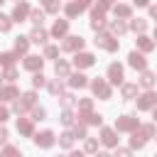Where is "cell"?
Instances as JSON below:
<instances>
[{"instance_id": "7c38bea8", "label": "cell", "mask_w": 157, "mask_h": 157, "mask_svg": "<svg viewBox=\"0 0 157 157\" xmlns=\"http://www.w3.org/2000/svg\"><path fill=\"white\" fill-rule=\"evenodd\" d=\"M101 142L105 147H118V132L113 128H103L101 130Z\"/></svg>"}, {"instance_id": "836d02e7", "label": "cell", "mask_w": 157, "mask_h": 157, "mask_svg": "<svg viewBox=\"0 0 157 157\" xmlns=\"http://www.w3.org/2000/svg\"><path fill=\"white\" fill-rule=\"evenodd\" d=\"M76 103H78V113H91V108H93V101L91 98H78Z\"/></svg>"}, {"instance_id": "94428289", "label": "cell", "mask_w": 157, "mask_h": 157, "mask_svg": "<svg viewBox=\"0 0 157 157\" xmlns=\"http://www.w3.org/2000/svg\"><path fill=\"white\" fill-rule=\"evenodd\" d=\"M155 157H157V155H155Z\"/></svg>"}, {"instance_id": "1f68e13d", "label": "cell", "mask_w": 157, "mask_h": 157, "mask_svg": "<svg viewBox=\"0 0 157 157\" xmlns=\"http://www.w3.org/2000/svg\"><path fill=\"white\" fill-rule=\"evenodd\" d=\"M20 98H22L25 108H34V103H37V93H34V91H27V93H22Z\"/></svg>"}, {"instance_id": "11a10c76", "label": "cell", "mask_w": 157, "mask_h": 157, "mask_svg": "<svg viewBox=\"0 0 157 157\" xmlns=\"http://www.w3.org/2000/svg\"><path fill=\"white\" fill-rule=\"evenodd\" d=\"M152 118H155V123H157V108H155V110H152Z\"/></svg>"}, {"instance_id": "5b68a950", "label": "cell", "mask_w": 157, "mask_h": 157, "mask_svg": "<svg viewBox=\"0 0 157 157\" xmlns=\"http://www.w3.org/2000/svg\"><path fill=\"white\" fill-rule=\"evenodd\" d=\"M103 27H105V12L96 5V7H91V29L101 32Z\"/></svg>"}, {"instance_id": "7dc6e473", "label": "cell", "mask_w": 157, "mask_h": 157, "mask_svg": "<svg viewBox=\"0 0 157 157\" xmlns=\"http://www.w3.org/2000/svg\"><path fill=\"white\" fill-rule=\"evenodd\" d=\"M113 157H132V152H130V150H128V147H118V150H115V155H113Z\"/></svg>"}, {"instance_id": "277c9868", "label": "cell", "mask_w": 157, "mask_h": 157, "mask_svg": "<svg viewBox=\"0 0 157 157\" xmlns=\"http://www.w3.org/2000/svg\"><path fill=\"white\" fill-rule=\"evenodd\" d=\"M155 110L157 108V93L155 91H145L142 96H137V110Z\"/></svg>"}, {"instance_id": "db71d44e", "label": "cell", "mask_w": 157, "mask_h": 157, "mask_svg": "<svg viewBox=\"0 0 157 157\" xmlns=\"http://www.w3.org/2000/svg\"><path fill=\"white\" fill-rule=\"evenodd\" d=\"M96 157H113V155H108V152H96Z\"/></svg>"}, {"instance_id": "ab89813d", "label": "cell", "mask_w": 157, "mask_h": 157, "mask_svg": "<svg viewBox=\"0 0 157 157\" xmlns=\"http://www.w3.org/2000/svg\"><path fill=\"white\" fill-rule=\"evenodd\" d=\"M140 130H142V135H145V137H155V135H157L152 123H145V125H140Z\"/></svg>"}, {"instance_id": "603a6c76", "label": "cell", "mask_w": 157, "mask_h": 157, "mask_svg": "<svg viewBox=\"0 0 157 157\" xmlns=\"http://www.w3.org/2000/svg\"><path fill=\"white\" fill-rule=\"evenodd\" d=\"M86 83H88V78H86L81 71H76V74L69 76V86H71V88H83Z\"/></svg>"}, {"instance_id": "8d00e7d4", "label": "cell", "mask_w": 157, "mask_h": 157, "mask_svg": "<svg viewBox=\"0 0 157 157\" xmlns=\"http://www.w3.org/2000/svg\"><path fill=\"white\" fill-rule=\"evenodd\" d=\"M44 83H47V76H44V74H42V71H39V74H34V76H32V86H34V88H42V86H44Z\"/></svg>"}, {"instance_id": "7bdbcfd3", "label": "cell", "mask_w": 157, "mask_h": 157, "mask_svg": "<svg viewBox=\"0 0 157 157\" xmlns=\"http://www.w3.org/2000/svg\"><path fill=\"white\" fill-rule=\"evenodd\" d=\"M2 78H7V81H15V78H17V69H15V66L5 69V71H2Z\"/></svg>"}, {"instance_id": "f1b7e54d", "label": "cell", "mask_w": 157, "mask_h": 157, "mask_svg": "<svg viewBox=\"0 0 157 157\" xmlns=\"http://www.w3.org/2000/svg\"><path fill=\"white\" fill-rule=\"evenodd\" d=\"M15 59H17V54H15V52H2V54H0V64H2L5 69L15 66Z\"/></svg>"}, {"instance_id": "816d5d0a", "label": "cell", "mask_w": 157, "mask_h": 157, "mask_svg": "<svg viewBox=\"0 0 157 157\" xmlns=\"http://www.w3.org/2000/svg\"><path fill=\"white\" fill-rule=\"evenodd\" d=\"M150 15H152V17L157 20V5H152V7H150Z\"/></svg>"}, {"instance_id": "30bf717a", "label": "cell", "mask_w": 157, "mask_h": 157, "mask_svg": "<svg viewBox=\"0 0 157 157\" xmlns=\"http://www.w3.org/2000/svg\"><path fill=\"white\" fill-rule=\"evenodd\" d=\"M123 78H125V74H123V66L115 61V64H110L108 66V81L110 83H115V86H123Z\"/></svg>"}, {"instance_id": "d4e9b609", "label": "cell", "mask_w": 157, "mask_h": 157, "mask_svg": "<svg viewBox=\"0 0 157 157\" xmlns=\"http://www.w3.org/2000/svg\"><path fill=\"white\" fill-rule=\"evenodd\" d=\"M108 27H110V34H113V37H120V34H125V32H128V25H125L123 20H113Z\"/></svg>"}, {"instance_id": "52a82bcc", "label": "cell", "mask_w": 157, "mask_h": 157, "mask_svg": "<svg viewBox=\"0 0 157 157\" xmlns=\"http://www.w3.org/2000/svg\"><path fill=\"white\" fill-rule=\"evenodd\" d=\"M61 49L64 52H81L83 49V37H78V34H71V37H66L64 39V44H61Z\"/></svg>"}, {"instance_id": "9a60e30c", "label": "cell", "mask_w": 157, "mask_h": 157, "mask_svg": "<svg viewBox=\"0 0 157 157\" xmlns=\"http://www.w3.org/2000/svg\"><path fill=\"white\" fill-rule=\"evenodd\" d=\"M66 32H69V20H56L52 27V37L61 39V37H66Z\"/></svg>"}, {"instance_id": "2e32d148", "label": "cell", "mask_w": 157, "mask_h": 157, "mask_svg": "<svg viewBox=\"0 0 157 157\" xmlns=\"http://www.w3.org/2000/svg\"><path fill=\"white\" fill-rule=\"evenodd\" d=\"M17 130L27 137H34V125H32V118H20L17 120Z\"/></svg>"}, {"instance_id": "ac0fdd59", "label": "cell", "mask_w": 157, "mask_h": 157, "mask_svg": "<svg viewBox=\"0 0 157 157\" xmlns=\"http://www.w3.org/2000/svg\"><path fill=\"white\" fill-rule=\"evenodd\" d=\"M86 7H88V2H69V5L64 7V12H66V17H76V15H81Z\"/></svg>"}, {"instance_id": "9f6ffc18", "label": "cell", "mask_w": 157, "mask_h": 157, "mask_svg": "<svg viewBox=\"0 0 157 157\" xmlns=\"http://www.w3.org/2000/svg\"><path fill=\"white\" fill-rule=\"evenodd\" d=\"M155 44H157V27H155Z\"/></svg>"}, {"instance_id": "f907efd6", "label": "cell", "mask_w": 157, "mask_h": 157, "mask_svg": "<svg viewBox=\"0 0 157 157\" xmlns=\"http://www.w3.org/2000/svg\"><path fill=\"white\" fill-rule=\"evenodd\" d=\"M7 137H10V135H7V130H5V128H0V145H5V142H7Z\"/></svg>"}, {"instance_id": "4316f807", "label": "cell", "mask_w": 157, "mask_h": 157, "mask_svg": "<svg viewBox=\"0 0 157 157\" xmlns=\"http://www.w3.org/2000/svg\"><path fill=\"white\" fill-rule=\"evenodd\" d=\"M120 93H123V98H125V101L135 98V96H137V83H123Z\"/></svg>"}, {"instance_id": "7402d4cb", "label": "cell", "mask_w": 157, "mask_h": 157, "mask_svg": "<svg viewBox=\"0 0 157 157\" xmlns=\"http://www.w3.org/2000/svg\"><path fill=\"white\" fill-rule=\"evenodd\" d=\"M135 42H137V49H140V52H152V49H155V39H150L147 34H140Z\"/></svg>"}, {"instance_id": "e0dca14e", "label": "cell", "mask_w": 157, "mask_h": 157, "mask_svg": "<svg viewBox=\"0 0 157 157\" xmlns=\"http://www.w3.org/2000/svg\"><path fill=\"white\" fill-rule=\"evenodd\" d=\"M145 142H147V137L142 135V130H140V128H137L135 132H130V147H132V150H142V147H145Z\"/></svg>"}, {"instance_id": "681fc988", "label": "cell", "mask_w": 157, "mask_h": 157, "mask_svg": "<svg viewBox=\"0 0 157 157\" xmlns=\"http://www.w3.org/2000/svg\"><path fill=\"white\" fill-rule=\"evenodd\" d=\"M7 118H10V110H7L5 105H0V123H5Z\"/></svg>"}, {"instance_id": "5bb4252c", "label": "cell", "mask_w": 157, "mask_h": 157, "mask_svg": "<svg viewBox=\"0 0 157 157\" xmlns=\"http://www.w3.org/2000/svg\"><path fill=\"white\" fill-rule=\"evenodd\" d=\"M42 64H44V59H42V56H34V54L25 56V69H29V71H34V74H39V71H42Z\"/></svg>"}, {"instance_id": "f35d334b", "label": "cell", "mask_w": 157, "mask_h": 157, "mask_svg": "<svg viewBox=\"0 0 157 157\" xmlns=\"http://www.w3.org/2000/svg\"><path fill=\"white\" fill-rule=\"evenodd\" d=\"M44 118H47V110L39 108V105H34L32 108V120H44Z\"/></svg>"}, {"instance_id": "9c48e42d", "label": "cell", "mask_w": 157, "mask_h": 157, "mask_svg": "<svg viewBox=\"0 0 157 157\" xmlns=\"http://www.w3.org/2000/svg\"><path fill=\"white\" fill-rule=\"evenodd\" d=\"M29 12H32V7H29L27 2H17V5L12 7V22H25V20L29 17Z\"/></svg>"}, {"instance_id": "f5cc1de1", "label": "cell", "mask_w": 157, "mask_h": 157, "mask_svg": "<svg viewBox=\"0 0 157 157\" xmlns=\"http://www.w3.org/2000/svg\"><path fill=\"white\" fill-rule=\"evenodd\" d=\"M59 157H83L81 152H71V155H59Z\"/></svg>"}, {"instance_id": "b9f144b4", "label": "cell", "mask_w": 157, "mask_h": 157, "mask_svg": "<svg viewBox=\"0 0 157 157\" xmlns=\"http://www.w3.org/2000/svg\"><path fill=\"white\" fill-rule=\"evenodd\" d=\"M44 56H47V59H54V56H59V47H54V44H47V49H44Z\"/></svg>"}, {"instance_id": "3957f363", "label": "cell", "mask_w": 157, "mask_h": 157, "mask_svg": "<svg viewBox=\"0 0 157 157\" xmlns=\"http://www.w3.org/2000/svg\"><path fill=\"white\" fill-rule=\"evenodd\" d=\"M91 91H93V96H98L101 101H108L110 98V83L105 81V78H93L91 81Z\"/></svg>"}, {"instance_id": "cb8c5ba5", "label": "cell", "mask_w": 157, "mask_h": 157, "mask_svg": "<svg viewBox=\"0 0 157 157\" xmlns=\"http://www.w3.org/2000/svg\"><path fill=\"white\" fill-rule=\"evenodd\" d=\"M155 81H157V76H155L152 71H147V69H145V71L140 74V86H142V88H147V91H150V88L155 86Z\"/></svg>"}, {"instance_id": "6f0895ef", "label": "cell", "mask_w": 157, "mask_h": 157, "mask_svg": "<svg viewBox=\"0 0 157 157\" xmlns=\"http://www.w3.org/2000/svg\"><path fill=\"white\" fill-rule=\"evenodd\" d=\"M155 140H157V135H155Z\"/></svg>"}, {"instance_id": "c3c4849f", "label": "cell", "mask_w": 157, "mask_h": 157, "mask_svg": "<svg viewBox=\"0 0 157 157\" xmlns=\"http://www.w3.org/2000/svg\"><path fill=\"white\" fill-rule=\"evenodd\" d=\"M44 10H47V12H59V2H47Z\"/></svg>"}, {"instance_id": "d590c367", "label": "cell", "mask_w": 157, "mask_h": 157, "mask_svg": "<svg viewBox=\"0 0 157 157\" xmlns=\"http://www.w3.org/2000/svg\"><path fill=\"white\" fill-rule=\"evenodd\" d=\"M59 98H61V105H64V110H69V108H71V105L76 103V98H74V93H61Z\"/></svg>"}, {"instance_id": "ffe728a7", "label": "cell", "mask_w": 157, "mask_h": 157, "mask_svg": "<svg viewBox=\"0 0 157 157\" xmlns=\"http://www.w3.org/2000/svg\"><path fill=\"white\" fill-rule=\"evenodd\" d=\"M54 71H56V76H59V78H69V76H71L69 61H64V59H56V64H54Z\"/></svg>"}, {"instance_id": "bcb514c9", "label": "cell", "mask_w": 157, "mask_h": 157, "mask_svg": "<svg viewBox=\"0 0 157 157\" xmlns=\"http://www.w3.org/2000/svg\"><path fill=\"white\" fill-rule=\"evenodd\" d=\"M74 137H78V140H81V137H86V125H81V123H78V125L74 128Z\"/></svg>"}, {"instance_id": "8fae6325", "label": "cell", "mask_w": 157, "mask_h": 157, "mask_svg": "<svg viewBox=\"0 0 157 157\" xmlns=\"http://www.w3.org/2000/svg\"><path fill=\"white\" fill-rule=\"evenodd\" d=\"M128 64L132 66V69H137V71H145V66H147V59L135 49V52H130L128 54Z\"/></svg>"}, {"instance_id": "484cf974", "label": "cell", "mask_w": 157, "mask_h": 157, "mask_svg": "<svg viewBox=\"0 0 157 157\" xmlns=\"http://www.w3.org/2000/svg\"><path fill=\"white\" fill-rule=\"evenodd\" d=\"M27 49H29V37H22V34H20V37L15 39V54L20 56V54H25Z\"/></svg>"}, {"instance_id": "e575fe53", "label": "cell", "mask_w": 157, "mask_h": 157, "mask_svg": "<svg viewBox=\"0 0 157 157\" xmlns=\"http://www.w3.org/2000/svg\"><path fill=\"white\" fill-rule=\"evenodd\" d=\"M83 150H86V152H91V155H96V152H98V140H96V137H86Z\"/></svg>"}, {"instance_id": "7a4b0ae2", "label": "cell", "mask_w": 157, "mask_h": 157, "mask_svg": "<svg viewBox=\"0 0 157 157\" xmlns=\"http://www.w3.org/2000/svg\"><path fill=\"white\" fill-rule=\"evenodd\" d=\"M96 47H101V49H105V52H118L120 42H118L113 34H108V32H98V37H96Z\"/></svg>"}, {"instance_id": "d6a6232c", "label": "cell", "mask_w": 157, "mask_h": 157, "mask_svg": "<svg viewBox=\"0 0 157 157\" xmlns=\"http://www.w3.org/2000/svg\"><path fill=\"white\" fill-rule=\"evenodd\" d=\"M42 20H44V10H32L29 12V22L34 27H42Z\"/></svg>"}, {"instance_id": "d6986e66", "label": "cell", "mask_w": 157, "mask_h": 157, "mask_svg": "<svg viewBox=\"0 0 157 157\" xmlns=\"http://www.w3.org/2000/svg\"><path fill=\"white\" fill-rule=\"evenodd\" d=\"M113 12H115V17H120V20H130V17H132V7H130V5H123V2L113 5Z\"/></svg>"}, {"instance_id": "4fadbf2b", "label": "cell", "mask_w": 157, "mask_h": 157, "mask_svg": "<svg viewBox=\"0 0 157 157\" xmlns=\"http://www.w3.org/2000/svg\"><path fill=\"white\" fill-rule=\"evenodd\" d=\"M17 98H20V91H17V86H15V83H10V86H2V88H0V103L17 101Z\"/></svg>"}, {"instance_id": "680465c9", "label": "cell", "mask_w": 157, "mask_h": 157, "mask_svg": "<svg viewBox=\"0 0 157 157\" xmlns=\"http://www.w3.org/2000/svg\"><path fill=\"white\" fill-rule=\"evenodd\" d=\"M0 78H2V76H0ZM0 88H2V86H0Z\"/></svg>"}, {"instance_id": "ba28073f", "label": "cell", "mask_w": 157, "mask_h": 157, "mask_svg": "<svg viewBox=\"0 0 157 157\" xmlns=\"http://www.w3.org/2000/svg\"><path fill=\"white\" fill-rule=\"evenodd\" d=\"M93 64H96V56H93V54H88V52L74 54V66H76V69H88V66H93Z\"/></svg>"}, {"instance_id": "8992f818", "label": "cell", "mask_w": 157, "mask_h": 157, "mask_svg": "<svg viewBox=\"0 0 157 157\" xmlns=\"http://www.w3.org/2000/svg\"><path fill=\"white\" fill-rule=\"evenodd\" d=\"M34 142H37V147H42V150H49V147L56 142V137H54L52 130H42V132L34 135Z\"/></svg>"}, {"instance_id": "60d3db41", "label": "cell", "mask_w": 157, "mask_h": 157, "mask_svg": "<svg viewBox=\"0 0 157 157\" xmlns=\"http://www.w3.org/2000/svg\"><path fill=\"white\" fill-rule=\"evenodd\" d=\"M10 27H12V17L0 15V32H10Z\"/></svg>"}, {"instance_id": "4dcf8cb0", "label": "cell", "mask_w": 157, "mask_h": 157, "mask_svg": "<svg viewBox=\"0 0 157 157\" xmlns=\"http://www.w3.org/2000/svg\"><path fill=\"white\" fill-rule=\"evenodd\" d=\"M47 88H49V93H52V96H61V93H64V83H61V81H56V78H54V81H49V83H47Z\"/></svg>"}, {"instance_id": "ee69618b", "label": "cell", "mask_w": 157, "mask_h": 157, "mask_svg": "<svg viewBox=\"0 0 157 157\" xmlns=\"http://www.w3.org/2000/svg\"><path fill=\"white\" fill-rule=\"evenodd\" d=\"M61 123L64 125H74V113L71 110H61Z\"/></svg>"}, {"instance_id": "74e56055", "label": "cell", "mask_w": 157, "mask_h": 157, "mask_svg": "<svg viewBox=\"0 0 157 157\" xmlns=\"http://www.w3.org/2000/svg\"><path fill=\"white\" fill-rule=\"evenodd\" d=\"M2 157H22V155H20V150H17L15 145H5V150H2Z\"/></svg>"}, {"instance_id": "f546056e", "label": "cell", "mask_w": 157, "mask_h": 157, "mask_svg": "<svg viewBox=\"0 0 157 157\" xmlns=\"http://www.w3.org/2000/svg\"><path fill=\"white\" fill-rule=\"evenodd\" d=\"M130 29H132V32H137V34H145L147 22H145V20H140V17H137V20H130Z\"/></svg>"}, {"instance_id": "44dd1931", "label": "cell", "mask_w": 157, "mask_h": 157, "mask_svg": "<svg viewBox=\"0 0 157 157\" xmlns=\"http://www.w3.org/2000/svg\"><path fill=\"white\" fill-rule=\"evenodd\" d=\"M47 37H49V34H47V29H44V27H34V29H32V34H29V42H34V44H44V42H47Z\"/></svg>"}, {"instance_id": "6da1fadb", "label": "cell", "mask_w": 157, "mask_h": 157, "mask_svg": "<svg viewBox=\"0 0 157 157\" xmlns=\"http://www.w3.org/2000/svg\"><path fill=\"white\" fill-rule=\"evenodd\" d=\"M140 128V123H137V118H132V115H120V118H115V132H135Z\"/></svg>"}, {"instance_id": "91938a15", "label": "cell", "mask_w": 157, "mask_h": 157, "mask_svg": "<svg viewBox=\"0 0 157 157\" xmlns=\"http://www.w3.org/2000/svg\"><path fill=\"white\" fill-rule=\"evenodd\" d=\"M0 157H2V152H0Z\"/></svg>"}, {"instance_id": "f6af8a7d", "label": "cell", "mask_w": 157, "mask_h": 157, "mask_svg": "<svg viewBox=\"0 0 157 157\" xmlns=\"http://www.w3.org/2000/svg\"><path fill=\"white\" fill-rule=\"evenodd\" d=\"M12 110H15V113H17L20 118H22V115L27 113V108H25V103H22V101H15V105H12Z\"/></svg>"}, {"instance_id": "83f0119b", "label": "cell", "mask_w": 157, "mask_h": 157, "mask_svg": "<svg viewBox=\"0 0 157 157\" xmlns=\"http://www.w3.org/2000/svg\"><path fill=\"white\" fill-rule=\"evenodd\" d=\"M74 132H61L59 135V147H64V150H69V147H74Z\"/></svg>"}]
</instances>
